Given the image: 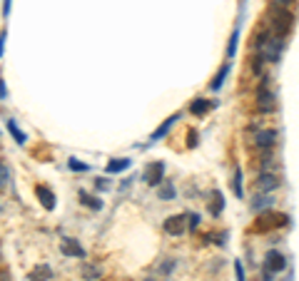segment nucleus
I'll list each match as a JSON object with an SVG mask.
<instances>
[{"mask_svg":"<svg viewBox=\"0 0 299 281\" xmlns=\"http://www.w3.org/2000/svg\"><path fill=\"white\" fill-rule=\"evenodd\" d=\"M230 70H232V62L227 60L219 70H217V75H214V80L209 83V90L212 92H217V90H222V85H225V80H227V75H230Z\"/></svg>","mask_w":299,"mask_h":281,"instance_id":"13","label":"nucleus"},{"mask_svg":"<svg viewBox=\"0 0 299 281\" xmlns=\"http://www.w3.org/2000/svg\"><path fill=\"white\" fill-rule=\"evenodd\" d=\"M209 107H212V102H209V100H205V97H197V100H195V102L190 105V112H192V114H197V117H200V114H205V112H207Z\"/></svg>","mask_w":299,"mask_h":281,"instance_id":"20","label":"nucleus"},{"mask_svg":"<svg viewBox=\"0 0 299 281\" xmlns=\"http://www.w3.org/2000/svg\"><path fill=\"white\" fill-rule=\"evenodd\" d=\"M130 165H132V159H127V157H115V159H110V162L105 165V172H107V174H120V172H125Z\"/></svg>","mask_w":299,"mask_h":281,"instance_id":"14","label":"nucleus"},{"mask_svg":"<svg viewBox=\"0 0 299 281\" xmlns=\"http://www.w3.org/2000/svg\"><path fill=\"white\" fill-rule=\"evenodd\" d=\"M222 209H225V197H222L219 189H214V192H212V207H209V214H212V217H219Z\"/></svg>","mask_w":299,"mask_h":281,"instance_id":"18","label":"nucleus"},{"mask_svg":"<svg viewBox=\"0 0 299 281\" xmlns=\"http://www.w3.org/2000/svg\"><path fill=\"white\" fill-rule=\"evenodd\" d=\"M80 202H83L85 207H90V209H95V212H100V209H102V202H100L97 197H90L85 189H80Z\"/></svg>","mask_w":299,"mask_h":281,"instance_id":"21","label":"nucleus"},{"mask_svg":"<svg viewBox=\"0 0 299 281\" xmlns=\"http://www.w3.org/2000/svg\"><path fill=\"white\" fill-rule=\"evenodd\" d=\"M8 179H10V169H8L5 162H0V189L8 184Z\"/></svg>","mask_w":299,"mask_h":281,"instance_id":"26","label":"nucleus"},{"mask_svg":"<svg viewBox=\"0 0 299 281\" xmlns=\"http://www.w3.org/2000/svg\"><path fill=\"white\" fill-rule=\"evenodd\" d=\"M184 219H187V226H190V229H197V226H200V214H195V212H192V214H184Z\"/></svg>","mask_w":299,"mask_h":281,"instance_id":"28","label":"nucleus"},{"mask_svg":"<svg viewBox=\"0 0 299 281\" xmlns=\"http://www.w3.org/2000/svg\"><path fill=\"white\" fill-rule=\"evenodd\" d=\"M5 40H8V32L3 30V32H0V57H3V53H5Z\"/></svg>","mask_w":299,"mask_h":281,"instance_id":"34","label":"nucleus"},{"mask_svg":"<svg viewBox=\"0 0 299 281\" xmlns=\"http://www.w3.org/2000/svg\"><path fill=\"white\" fill-rule=\"evenodd\" d=\"M8 132L13 135V140L18 142V144H25V142H28V135H25V132H23L20 127H18V122H15L13 117L8 119Z\"/></svg>","mask_w":299,"mask_h":281,"instance_id":"17","label":"nucleus"},{"mask_svg":"<svg viewBox=\"0 0 299 281\" xmlns=\"http://www.w3.org/2000/svg\"><path fill=\"white\" fill-rule=\"evenodd\" d=\"M50 279H53L50 264H38V266H32L28 271V281H50Z\"/></svg>","mask_w":299,"mask_h":281,"instance_id":"11","label":"nucleus"},{"mask_svg":"<svg viewBox=\"0 0 299 281\" xmlns=\"http://www.w3.org/2000/svg\"><path fill=\"white\" fill-rule=\"evenodd\" d=\"M279 184H282V182H279V177H277V174H267V172H265V174L254 182V189H257V192H262V194H269V192H274Z\"/></svg>","mask_w":299,"mask_h":281,"instance_id":"8","label":"nucleus"},{"mask_svg":"<svg viewBox=\"0 0 299 281\" xmlns=\"http://www.w3.org/2000/svg\"><path fill=\"white\" fill-rule=\"evenodd\" d=\"M200 144V135H197V130H190L187 132V147H197Z\"/></svg>","mask_w":299,"mask_h":281,"instance_id":"27","label":"nucleus"},{"mask_svg":"<svg viewBox=\"0 0 299 281\" xmlns=\"http://www.w3.org/2000/svg\"><path fill=\"white\" fill-rule=\"evenodd\" d=\"M242 182H244V177H242V167H235V174H232V192H235V197L237 199L244 197V187H242Z\"/></svg>","mask_w":299,"mask_h":281,"instance_id":"19","label":"nucleus"},{"mask_svg":"<svg viewBox=\"0 0 299 281\" xmlns=\"http://www.w3.org/2000/svg\"><path fill=\"white\" fill-rule=\"evenodd\" d=\"M8 92H5V80H0V100H5Z\"/></svg>","mask_w":299,"mask_h":281,"instance_id":"36","label":"nucleus"},{"mask_svg":"<svg viewBox=\"0 0 299 281\" xmlns=\"http://www.w3.org/2000/svg\"><path fill=\"white\" fill-rule=\"evenodd\" d=\"M0 281H13V271L3 266V269H0Z\"/></svg>","mask_w":299,"mask_h":281,"instance_id":"31","label":"nucleus"},{"mask_svg":"<svg viewBox=\"0 0 299 281\" xmlns=\"http://www.w3.org/2000/svg\"><path fill=\"white\" fill-rule=\"evenodd\" d=\"M277 137H279L277 130H262V132L254 135V147H257L259 152H269V149L277 144Z\"/></svg>","mask_w":299,"mask_h":281,"instance_id":"4","label":"nucleus"},{"mask_svg":"<svg viewBox=\"0 0 299 281\" xmlns=\"http://www.w3.org/2000/svg\"><path fill=\"white\" fill-rule=\"evenodd\" d=\"M184 229H187V219H184V214H175V217H167V219H165V231L172 234V236H182Z\"/></svg>","mask_w":299,"mask_h":281,"instance_id":"7","label":"nucleus"},{"mask_svg":"<svg viewBox=\"0 0 299 281\" xmlns=\"http://www.w3.org/2000/svg\"><path fill=\"white\" fill-rule=\"evenodd\" d=\"M35 197L40 199V204H43L45 209H50V212H53V209H55V204H58V202H55V192H53V189H48L45 184H38V187H35Z\"/></svg>","mask_w":299,"mask_h":281,"instance_id":"10","label":"nucleus"},{"mask_svg":"<svg viewBox=\"0 0 299 281\" xmlns=\"http://www.w3.org/2000/svg\"><path fill=\"white\" fill-rule=\"evenodd\" d=\"M95 187H97L100 192H105V189H110V182H107V179H97V182H95Z\"/></svg>","mask_w":299,"mask_h":281,"instance_id":"33","label":"nucleus"},{"mask_svg":"<svg viewBox=\"0 0 299 281\" xmlns=\"http://www.w3.org/2000/svg\"><path fill=\"white\" fill-rule=\"evenodd\" d=\"M142 281H155V279H150V276H147V279H142Z\"/></svg>","mask_w":299,"mask_h":281,"instance_id":"38","label":"nucleus"},{"mask_svg":"<svg viewBox=\"0 0 299 281\" xmlns=\"http://www.w3.org/2000/svg\"><path fill=\"white\" fill-rule=\"evenodd\" d=\"M60 252L65 254V256H75V259H85V256H88L85 247H83L78 239H72V236H67V239L60 242Z\"/></svg>","mask_w":299,"mask_h":281,"instance_id":"6","label":"nucleus"},{"mask_svg":"<svg viewBox=\"0 0 299 281\" xmlns=\"http://www.w3.org/2000/svg\"><path fill=\"white\" fill-rule=\"evenodd\" d=\"M145 182L150 187H160L165 182V162H152L145 169Z\"/></svg>","mask_w":299,"mask_h":281,"instance_id":"5","label":"nucleus"},{"mask_svg":"<svg viewBox=\"0 0 299 281\" xmlns=\"http://www.w3.org/2000/svg\"><path fill=\"white\" fill-rule=\"evenodd\" d=\"M292 25H294V18H292L289 8H272L269 10V30L277 37H287Z\"/></svg>","mask_w":299,"mask_h":281,"instance_id":"1","label":"nucleus"},{"mask_svg":"<svg viewBox=\"0 0 299 281\" xmlns=\"http://www.w3.org/2000/svg\"><path fill=\"white\" fill-rule=\"evenodd\" d=\"M274 107H277V102H274V92L269 90L267 83H262L259 85V90H257V112L269 114V112H274Z\"/></svg>","mask_w":299,"mask_h":281,"instance_id":"3","label":"nucleus"},{"mask_svg":"<svg viewBox=\"0 0 299 281\" xmlns=\"http://www.w3.org/2000/svg\"><path fill=\"white\" fill-rule=\"evenodd\" d=\"M294 0H272V8H289Z\"/></svg>","mask_w":299,"mask_h":281,"instance_id":"32","label":"nucleus"},{"mask_svg":"<svg viewBox=\"0 0 299 281\" xmlns=\"http://www.w3.org/2000/svg\"><path fill=\"white\" fill-rule=\"evenodd\" d=\"M80 274H83V279L85 281H100V276H102V269L97 266V264H83V269H80Z\"/></svg>","mask_w":299,"mask_h":281,"instance_id":"16","label":"nucleus"},{"mask_svg":"<svg viewBox=\"0 0 299 281\" xmlns=\"http://www.w3.org/2000/svg\"><path fill=\"white\" fill-rule=\"evenodd\" d=\"M225 236H227V231H217V234H207V242H214L217 247H225Z\"/></svg>","mask_w":299,"mask_h":281,"instance_id":"25","label":"nucleus"},{"mask_svg":"<svg viewBox=\"0 0 299 281\" xmlns=\"http://www.w3.org/2000/svg\"><path fill=\"white\" fill-rule=\"evenodd\" d=\"M67 167L72 169V172H88L90 165H85V162H78L75 157H70V159H67Z\"/></svg>","mask_w":299,"mask_h":281,"instance_id":"24","label":"nucleus"},{"mask_svg":"<svg viewBox=\"0 0 299 281\" xmlns=\"http://www.w3.org/2000/svg\"><path fill=\"white\" fill-rule=\"evenodd\" d=\"M3 13H5V15H10V0H5V5H3Z\"/></svg>","mask_w":299,"mask_h":281,"instance_id":"37","label":"nucleus"},{"mask_svg":"<svg viewBox=\"0 0 299 281\" xmlns=\"http://www.w3.org/2000/svg\"><path fill=\"white\" fill-rule=\"evenodd\" d=\"M237 40H239V23H237V28H235L232 40H230V48H227V60H232V57H235V53H237Z\"/></svg>","mask_w":299,"mask_h":281,"instance_id":"23","label":"nucleus"},{"mask_svg":"<svg viewBox=\"0 0 299 281\" xmlns=\"http://www.w3.org/2000/svg\"><path fill=\"white\" fill-rule=\"evenodd\" d=\"M172 269H175V261H170V259H167V261H162V266H160V274H170Z\"/></svg>","mask_w":299,"mask_h":281,"instance_id":"29","label":"nucleus"},{"mask_svg":"<svg viewBox=\"0 0 299 281\" xmlns=\"http://www.w3.org/2000/svg\"><path fill=\"white\" fill-rule=\"evenodd\" d=\"M272 204H274L272 194H262V197H257L252 202V209H254V212H259V209H272Z\"/></svg>","mask_w":299,"mask_h":281,"instance_id":"22","label":"nucleus"},{"mask_svg":"<svg viewBox=\"0 0 299 281\" xmlns=\"http://www.w3.org/2000/svg\"><path fill=\"white\" fill-rule=\"evenodd\" d=\"M289 224V217L282 214V212H265L254 219L252 224V231H272V229H279V226Z\"/></svg>","mask_w":299,"mask_h":281,"instance_id":"2","label":"nucleus"},{"mask_svg":"<svg viewBox=\"0 0 299 281\" xmlns=\"http://www.w3.org/2000/svg\"><path fill=\"white\" fill-rule=\"evenodd\" d=\"M267 269L269 271H274V274L284 271V269H287V259H284L279 252H269L267 254Z\"/></svg>","mask_w":299,"mask_h":281,"instance_id":"12","label":"nucleus"},{"mask_svg":"<svg viewBox=\"0 0 299 281\" xmlns=\"http://www.w3.org/2000/svg\"><path fill=\"white\" fill-rule=\"evenodd\" d=\"M177 119H179V112L170 114V117H167V119H165V122H162V125H160V127L152 132V135H150V144H155V142L162 140V137H165V135H167V132H170L175 125H177Z\"/></svg>","mask_w":299,"mask_h":281,"instance_id":"9","label":"nucleus"},{"mask_svg":"<svg viewBox=\"0 0 299 281\" xmlns=\"http://www.w3.org/2000/svg\"><path fill=\"white\" fill-rule=\"evenodd\" d=\"M235 274H237V281H247V279H244V269H242V261H235Z\"/></svg>","mask_w":299,"mask_h":281,"instance_id":"30","label":"nucleus"},{"mask_svg":"<svg viewBox=\"0 0 299 281\" xmlns=\"http://www.w3.org/2000/svg\"><path fill=\"white\" fill-rule=\"evenodd\" d=\"M262 281H274V271H265V274H262Z\"/></svg>","mask_w":299,"mask_h":281,"instance_id":"35","label":"nucleus"},{"mask_svg":"<svg viewBox=\"0 0 299 281\" xmlns=\"http://www.w3.org/2000/svg\"><path fill=\"white\" fill-rule=\"evenodd\" d=\"M177 197V189H175V184L167 179V182H162L160 187H157V199H162V202H172V199Z\"/></svg>","mask_w":299,"mask_h":281,"instance_id":"15","label":"nucleus"}]
</instances>
